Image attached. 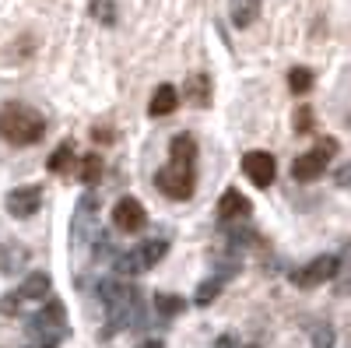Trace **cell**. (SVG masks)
<instances>
[{
  "instance_id": "20",
  "label": "cell",
  "mask_w": 351,
  "mask_h": 348,
  "mask_svg": "<svg viewBox=\"0 0 351 348\" xmlns=\"http://www.w3.org/2000/svg\"><path fill=\"white\" fill-rule=\"evenodd\" d=\"M334 345V327L330 324H319L313 331V348H330Z\"/></svg>"
},
{
  "instance_id": "14",
  "label": "cell",
  "mask_w": 351,
  "mask_h": 348,
  "mask_svg": "<svg viewBox=\"0 0 351 348\" xmlns=\"http://www.w3.org/2000/svg\"><path fill=\"white\" fill-rule=\"evenodd\" d=\"M102 172H106V162H102V155H84V159H81V172H77V176H81L88 187H92V183H99V180H102Z\"/></svg>"
},
{
  "instance_id": "4",
  "label": "cell",
  "mask_w": 351,
  "mask_h": 348,
  "mask_svg": "<svg viewBox=\"0 0 351 348\" xmlns=\"http://www.w3.org/2000/svg\"><path fill=\"white\" fill-rule=\"evenodd\" d=\"M337 271H341V257H337V253H327V257H316L313 264H306V268H299V271H291V281H295L299 288H313V285L330 281Z\"/></svg>"
},
{
  "instance_id": "9",
  "label": "cell",
  "mask_w": 351,
  "mask_h": 348,
  "mask_svg": "<svg viewBox=\"0 0 351 348\" xmlns=\"http://www.w3.org/2000/svg\"><path fill=\"white\" fill-rule=\"evenodd\" d=\"M176 106H180V92L172 89V84H158L152 102H148V116H155V120H162V116H172Z\"/></svg>"
},
{
  "instance_id": "5",
  "label": "cell",
  "mask_w": 351,
  "mask_h": 348,
  "mask_svg": "<svg viewBox=\"0 0 351 348\" xmlns=\"http://www.w3.org/2000/svg\"><path fill=\"white\" fill-rule=\"evenodd\" d=\"M243 172L250 176L253 187L267 190V187L274 183V176H278V162H274L271 152H246V155H243Z\"/></svg>"
},
{
  "instance_id": "18",
  "label": "cell",
  "mask_w": 351,
  "mask_h": 348,
  "mask_svg": "<svg viewBox=\"0 0 351 348\" xmlns=\"http://www.w3.org/2000/svg\"><path fill=\"white\" fill-rule=\"evenodd\" d=\"M218 292H221V278H208L200 288H197V296H193V303L197 306H211L215 299H218Z\"/></svg>"
},
{
  "instance_id": "12",
  "label": "cell",
  "mask_w": 351,
  "mask_h": 348,
  "mask_svg": "<svg viewBox=\"0 0 351 348\" xmlns=\"http://www.w3.org/2000/svg\"><path fill=\"white\" fill-rule=\"evenodd\" d=\"M260 18V0H232V25L250 28Z\"/></svg>"
},
{
  "instance_id": "7",
  "label": "cell",
  "mask_w": 351,
  "mask_h": 348,
  "mask_svg": "<svg viewBox=\"0 0 351 348\" xmlns=\"http://www.w3.org/2000/svg\"><path fill=\"white\" fill-rule=\"evenodd\" d=\"M43 208V187H18L8 194V211L14 218H32Z\"/></svg>"
},
{
  "instance_id": "6",
  "label": "cell",
  "mask_w": 351,
  "mask_h": 348,
  "mask_svg": "<svg viewBox=\"0 0 351 348\" xmlns=\"http://www.w3.org/2000/svg\"><path fill=\"white\" fill-rule=\"evenodd\" d=\"M112 225L120 232H141L148 225V211H144V205L137 197H120L112 208Z\"/></svg>"
},
{
  "instance_id": "21",
  "label": "cell",
  "mask_w": 351,
  "mask_h": 348,
  "mask_svg": "<svg viewBox=\"0 0 351 348\" xmlns=\"http://www.w3.org/2000/svg\"><path fill=\"white\" fill-rule=\"evenodd\" d=\"M21 303H25V299H21L18 292H8L4 299H0V313H4V316H18V313H21Z\"/></svg>"
},
{
  "instance_id": "23",
  "label": "cell",
  "mask_w": 351,
  "mask_h": 348,
  "mask_svg": "<svg viewBox=\"0 0 351 348\" xmlns=\"http://www.w3.org/2000/svg\"><path fill=\"white\" fill-rule=\"evenodd\" d=\"M215 348H236V338H232V334H221V338L215 341Z\"/></svg>"
},
{
  "instance_id": "10",
  "label": "cell",
  "mask_w": 351,
  "mask_h": 348,
  "mask_svg": "<svg viewBox=\"0 0 351 348\" xmlns=\"http://www.w3.org/2000/svg\"><path fill=\"white\" fill-rule=\"evenodd\" d=\"M49 288H53V278H49L46 271H32V275L25 278V285L18 288V296H21V299H46Z\"/></svg>"
},
{
  "instance_id": "25",
  "label": "cell",
  "mask_w": 351,
  "mask_h": 348,
  "mask_svg": "<svg viewBox=\"0 0 351 348\" xmlns=\"http://www.w3.org/2000/svg\"><path fill=\"white\" fill-rule=\"evenodd\" d=\"M246 348H256V345H246Z\"/></svg>"
},
{
  "instance_id": "24",
  "label": "cell",
  "mask_w": 351,
  "mask_h": 348,
  "mask_svg": "<svg viewBox=\"0 0 351 348\" xmlns=\"http://www.w3.org/2000/svg\"><path fill=\"white\" fill-rule=\"evenodd\" d=\"M141 348H162V341H144Z\"/></svg>"
},
{
  "instance_id": "15",
  "label": "cell",
  "mask_w": 351,
  "mask_h": 348,
  "mask_svg": "<svg viewBox=\"0 0 351 348\" xmlns=\"http://www.w3.org/2000/svg\"><path fill=\"white\" fill-rule=\"evenodd\" d=\"M313 71L309 67H291L288 71V89L295 92V95H306V92H313Z\"/></svg>"
},
{
  "instance_id": "11",
  "label": "cell",
  "mask_w": 351,
  "mask_h": 348,
  "mask_svg": "<svg viewBox=\"0 0 351 348\" xmlns=\"http://www.w3.org/2000/svg\"><path fill=\"white\" fill-rule=\"evenodd\" d=\"M134 253H137V260H141V268L148 271V268H155L158 260H162V257L169 253V240H165V236H162V240L155 236V240H148V243H141V246H137Z\"/></svg>"
},
{
  "instance_id": "17",
  "label": "cell",
  "mask_w": 351,
  "mask_h": 348,
  "mask_svg": "<svg viewBox=\"0 0 351 348\" xmlns=\"http://www.w3.org/2000/svg\"><path fill=\"white\" fill-rule=\"evenodd\" d=\"M155 310H158L162 316H176V313H183V310H186V299H183V296H169V292H162V296H155Z\"/></svg>"
},
{
  "instance_id": "22",
  "label": "cell",
  "mask_w": 351,
  "mask_h": 348,
  "mask_svg": "<svg viewBox=\"0 0 351 348\" xmlns=\"http://www.w3.org/2000/svg\"><path fill=\"white\" fill-rule=\"evenodd\" d=\"M313 124H316V120H313V109H309V106H302V109L295 113V130H299V134H309V130H313Z\"/></svg>"
},
{
  "instance_id": "1",
  "label": "cell",
  "mask_w": 351,
  "mask_h": 348,
  "mask_svg": "<svg viewBox=\"0 0 351 348\" xmlns=\"http://www.w3.org/2000/svg\"><path fill=\"white\" fill-rule=\"evenodd\" d=\"M155 187L169 200H190L197 190V141L190 134H176L169 144V165L158 169Z\"/></svg>"
},
{
  "instance_id": "16",
  "label": "cell",
  "mask_w": 351,
  "mask_h": 348,
  "mask_svg": "<svg viewBox=\"0 0 351 348\" xmlns=\"http://www.w3.org/2000/svg\"><path fill=\"white\" fill-rule=\"evenodd\" d=\"M74 165V141H64L60 148L49 155V172H67Z\"/></svg>"
},
{
  "instance_id": "8",
  "label": "cell",
  "mask_w": 351,
  "mask_h": 348,
  "mask_svg": "<svg viewBox=\"0 0 351 348\" xmlns=\"http://www.w3.org/2000/svg\"><path fill=\"white\" fill-rule=\"evenodd\" d=\"M250 215V200L236 190V187H228L225 194H221V200H218V218L221 222H239V218H246Z\"/></svg>"
},
{
  "instance_id": "19",
  "label": "cell",
  "mask_w": 351,
  "mask_h": 348,
  "mask_svg": "<svg viewBox=\"0 0 351 348\" xmlns=\"http://www.w3.org/2000/svg\"><path fill=\"white\" fill-rule=\"evenodd\" d=\"M92 18L102 25H116V8L112 0H92Z\"/></svg>"
},
{
  "instance_id": "3",
  "label": "cell",
  "mask_w": 351,
  "mask_h": 348,
  "mask_svg": "<svg viewBox=\"0 0 351 348\" xmlns=\"http://www.w3.org/2000/svg\"><path fill=\"white\" fill-rule=\"evenodd\" d=\"M337 155V141L334 137H324L316 144V148H309L306 155H299L295 162H291V176H295V183H313L327 172V162Z\"/></svg>"
},
{
  "instance_id": "13",
  "label": "cell",
  "mask_w": 351,
  "mask_h": 348,
  "mask_svg": "<svg viewBox=\"0 0 351 348\" xmlns=\"http://www.w3.org/2000/svg\"><path fill=\"white\" fill-rule=\"evenodd\" d=\"M211 78L208 74H193L190 81H186V99L190 102H197V106H208L211 102Z\"/></svg>"
},
{
  "instance_id": "2",
  "label": "cell",
  "mask_w": 351,
  "mask_h": 348,
  "mask_svg": "<svg viewBox=\"0 0 351 348\" xmlns=\"http://www.w3.org/2000/svg\"><path fill=\"white\" fill-rule=\"evenodd\" d=\"M46 116L25 102H4L0 106V137L14 148H28L46 137Z\"/></svg>"
}]
</instances>
